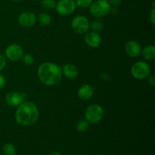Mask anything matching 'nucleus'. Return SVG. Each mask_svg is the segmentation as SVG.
Instances as JSON below:
<instances>
[{"mask_svg": "<svg viewBox=\"0 0 155 155\" xmlns=\"http://www.w3.org/2000/svg\"><path fill=\"white\" fill-rule=\"evenodd\" d=\"M110 2V4L114 5H117L120 4L121 2H123V0H109Z\"/></svg>", "mask_w": 155, "mask_h": 155, "instance_id": "obj_27", "label": "nucleus"}, {"mask_svg": "<svg viewBox=\"0 0 155 155\" xmlns=\"http://www.w3.org/2000/svg\"><path fill=\"white\" fill-rule=\"evenodd\" d=\"M7 64V61H6V58L5 57L3 54H0V71H2L6 66Z\"/></svg>", "mask_w": 155, "mask_h": 155, "instance_id": "obj_23", "label": "nucleus"}, {"mask_svg": "<svg viewBox=\"0 0 155 155\" xmlns=\"http://www.w3.org/2000/svg\"><path fill=\"white\" fill-rule=\"evenodd\" d=\"M110 4L107 0H96L90 5V13L95 18H104L110 12Z\"/></svg>", "mask_w": 155, "mask_h": 155, "instance_id": "obj_3", "label": "nucleus"}, {"mask_svg": "<svg viewBox=\"0 0 155 155\" xmlns=\"http://www.w3.org/2000/svg\"><path fill=\"white\" fill-rule=\"evenodd\" d=\"M142 55L146 61H153L155 58V47L153 45L145 46L142 51H141Z\"/></svg>", "mask_w": 155, "mask_h": 155, "instance_id": "obj_15", "label": "nucleus"}, {"mask_svg": "<svg viewBox=\"0 0 155 155\" xmlns=\"http://www.w3.org/2000/svg\"><path fill=\"white\" fill-rule=\"evenodd\" d=\"M94 88L93 86L89 84L83 85L78 90V96L80 99L83 101L89 100L94 95Z\"/></svg>", "mask_w": 155, "mask_h": 155, "instance_id": "obj_13", "label": "nucleus"}, {"mask_svg": "<svg viewBox=\"0 0 155 155\" xmlns=\"http://www.w3.org/2000/svg\"><path fill=\"white\" fill-rule=\"evenodd\" d=\"M85 42L89 47L96 48V47L99 46L100 44H101V36L97 32H88L85 36Z\"/></svg>", "mask_w": 155, "mask_h": 155, "instance_id": "obj_12", "label": "nucleus"}, {"mask_svg": "<svg viewBox=\"0 0 155 155\" xmlns=\"http://www.w3.org/2000/svg\"><path fill=\"white\" fill-rule=\"evenodd\" d=\"M104 115V110L102 107L98 104H93L89 105L85 112L86 120L88 122L96 124L101 120Z\"/></svg>", "mask_w": 155, "mask_h": 155, "instance_id": "obj_4", "label": "nucleus"}, {"mask_svg": "<svg viewBox=\"0 0 155 155\" xmlns=\"http://www.w3.org/2000/svg\"><path fill=\"white\" fill-rule=\"evenodd\" d=\"M125 51L130 57L136 58L141 53L140 45L135 40H130L126 43Z\"/></svg>", "mask_w": 155, "mask_h": 155, "instance_id": "obj_11", "label": "nucleus"}, {"mask_svg": "<svg viewBox=\"0 0 155 155\" xmlns=\"http://www.w3.org/2000/svg\"><path fill=\"white\" fill-rule=\"evenodd\" d=\"M41 4L45 9H52L55 8L56 2L54 0H41Z\"/></svg>", "mask_w": 155, "mask_h": 155, "instance_id": "obj_20", "label": "nucleus"}, {"mask_svg": "<svg viewBox=\"0 0 155 155\" xmlns=\"http://www.w3.org/2000/svg\"><path fill=\"white\" fill-rule=\"evenodd\" d=\"M13 1H15V2H18V1H21V0H13Z\"/></svg>", "mask_w": 155, "mask_h": 155, "instance_id": "obj_29", "label": "nucleus"}, {"mask_svg": "<svg viewBox=\"0 0 155 155\" xmlns=\"http://www.w3.org/2000/svg\"><path fill=\"white\" fill-rule=\"evenodd\" d=\"M23 54H24V50L22 47L18 44H12L8 45L5 49L6 58L12 61H18L21 60Z\"/></svg>", "mask_w": 155, "mask_h": 155, "instance_id": "obj_8", "label": "nucleus"}, {"mask_svg": "<svg viewBox=\"0 0 155 155\" xmlns=\"http://www.w3.org/2000/svg\"><path fill=\"white\" fill-rule=\"evenodd\" d=\"M89 27L92 30V31L98 32L101 31L104 28V24L102 22L99 21H94L89 23Z\"/></svg>", "mask_w": 155, "mask_h": 155, "instance_id": "obj_19", "label": "nucleus"}, {"mask_svg": "<svg viewBox=\"0 0 155 155\" xmlns=\"http://www.w3.org/2000/svg\"><path fill=\"white\" fill-rule=\"evenodd\" d=\"M38 77L44 85L54 86L61 80L62 71L55 64L45 62L38 68Z\"/></svg>", "mask_w": 155, "mask_h": 155, "instance_id": "obj_2", "label": "nucleus"}, {"mask_svg": "<svg viewBox=\"0 0 155 155\" xmlns=\"http://www.w3.org/2000/svg\"><path fill=\"white\" fill-rule=\"evenodd\" d=\"M5 85V79L2 74H0V89L4 88Z\"/></svg>", "mask_w": 155, "mask_h": 155, "instance_id": "obj_25", "label": "nucleus"}, {"mask_svg": "<svg viewBox=\"0 0 155 155\" xmlns=\"http://www.w3.org/2000/svg\"><path fill=\"white\" fill-rule=\"evenodd\" d=\"M18 20L20 25L24 27H30L36 24V17L33 12H25L19 15Z\"/></svg>", "mask_w": 155, "mask_h": 155, "instance_id": "obj_10", "label": "nucleus"}, {"mask_svg": "<svg viewBox=\"0 0 155 155\" xmlns=\"http://www.w3.org/2000/svg\"><path fill=\"white\" fill-rule=\"evenodd\" d=\"M39 110L36 104L30 101H24L15 112V120L22 126H31L39 119Z\"/></svg>", "mask_w": 155, "mask_h": 155, "instance_id": "obj_1", "label": "nucleus"}, {"mask_svg": "<svg viewBox=\"0 0 155 155\" xmlns=\"http://www.w3.org/2000/svg\"><path fill=\"white\" fill-rule=\"evenodd\" d=\"M89 129V122L86 120H80L77 124V130L80 133H84Z\"/></svg>", "mask_w": 155, "mask_h": 155, "instance_id": "obj_18", "label": "nucleus"}, {"mask_svg": "<svg viewBox=\"0 0 155 155\" xmlns=\"http://www.w3.org/2000/svg\"><path fill=\"white\" fill-rule=\"evenodd\" d=\"M38 21L39 24L43 26H48L51 24V18L49 15L46 13H41L38 16Z\"/></svg>", "mask_w": 155, "mask_h": 155, "instance_id": "obj_16", "label": "nucleus"}, {"mask_svg": "<svg viewBox=\"0 0 155 155\" xmlns=\"http://www.w3.org/2000/svg\"><path fill=\"white\" fill-rule=\"evenodd\" d=\"M62 73L68 79H75L78 77L79 71L77 67L72 64H67L62 68Z\"/></svg>", "mask_w": 155, "mask_h": 155, "instance_id": "obj_14", "label": "nucleus"}, {"mask_svg": "<svg viewBox=\"0 0 155 155\" xmlns=\"http://www.w3.org/2000/svg\"><path fill=\"white\" fill-rule=\"evenodd\" d=\"M50 155H62V154L58 152H54V153H52V154H51Z\"/></svg>", "mask_w": 155, "mask_h": 155, "instance_id": "obj_28", "label": "nucleus"}, {"mask_svg": "<svg viewBox=\"0 0 155 155\" xmlns=\"http://www.w3.org/2000/svg\"><path fill=\"white\" fill-rule=\"evenodd\" d=\"M24 98H25V95L24 94L15 92V91L8 92L5 95L6 103L12 107L18 106L22 104L24 101Z\"/></svg>", "mask_w": 155, "mask_h": 155, "instance_id": "obj_9", "label": "nucleus"}, {"mask_svg": "<svg viewBox=\"0 0 155 155\" xmlns=\"http://www.w3.org/2000/svg\"><path fill=\"white\" fill-rule=\"evenodd\" d=\"M93 0H76L75 2L77 6L80 8H87L90 6Z\"/></svg>", "mask_w": 155, "mask_h": 155, "instance_id": "obj_22", "label": "nucleus"}, {"mask_svg": "<svg viewBox=\"0 0 155 155\" xmlns=\"http://www.w3.org/2000/svg\"><path fill=\"white\" fill-rule=\"evenodd\" d=\"M71 27L75 33L83 34V33H86L89 30V22L86 17L79 15L72 20Z\"/></svg>", "mask_w": 155, "mask_h": 155, "instance_id": "obj_6", "label": "nucleus"}, {"mask_svg": "<svg viewBox=\"0 0 155 155\" xmlns=\"http://www.w3.org/2000/svg\"><path fill=\"white\" fill-rule=\"evenodd\" d=\"M35 1H40V0H35Z\"/></svg>", "mask_w": 155, "mask_h": 155, "instance_id": "obj_30", "label": "nucleus"}, {"mask_svg": "<svg viewBox=\"0 0 155 155\" xmlns=\"http://www.w3.org/2000/svg\"><path fill=\"white\" fill-rule=\"evenodd\" d=\"M148 82H149L150 84L152 86H155V80H154V75H151L150 74L149 76H148Z\"/></svg>", "mask_w": 155, "mask_h": 155, "instance_id": "obj_26", "label": "nucleus"}, {"mask_svg": "<svg viewBox=\"0 0 155 155\" xmlns=\"http://www.w3.org/2000/svg\"><path fill=\"white\" fill-rule=\"evenodd\" d=\"M2 153L4 155H16V149L11 143H6L2 148Z\"/></svg>", "mask_w": 155, "mask_h": 155, "instance_id": "obj_17", "label": "nucleus"}, {"mask_svg": "<svg viewBox=\"0 0 155 155\" xmlns=\"http://www.w3.org/2000/svg\"><path fill=\"white\" fill-rule=\"evenodd\" d=\"M150 21L153 25L155 24V8H153L151 10V15H150Z\"/></svg>", "mask_w": 155, "mask_h": 155, "instance_id": "obj_24", "label": "nucleus"}, {"mask_svg": "<svg viewBox=\"0 0 155 155\" xmlns=\"http://www.w3.org/2000/svg\"><path fill=\"white\" fill-rule=\"evenodd\" d=\"M151 74V68L145 61H138L133 64L131 68V74L135 79L143 80L147 78Z\"/></svg>", "mask_w": 155, "mask_h": 155, "instance_id": "obj_5", "label": "nucleus"}, {"mask_svg": "<svg viewBox=\"0 0 155 155\" xmlns=\"http://www.w3.org/2000/svg\"><path fill=\"white\" fill-rule=\"evenodd\" d=\"M77 5L74 0H59L56 3L55 8L61 15H69L75 11Z\"/></svg>", "mask_w": 155, "mask_h": 155, "instance_id": "obj_7", "label": "nucleus"}, {"mask_svg": "<svg viewBox=\"0 0 155 155\" xmlns=\"http://www.w3.org/2000/svg\"><path fill=\"white\" fill-rule=\"evenodd\" d=\"M21 58H22L24 64H25L26 65H31L34 62V57L31 54H28V53L23 54Z\"/></svg>", "mask_w": 155, "mask_h": 155, "instance_id": "obj_21", "label": "nucleus"}]
</instances>
